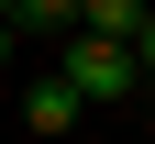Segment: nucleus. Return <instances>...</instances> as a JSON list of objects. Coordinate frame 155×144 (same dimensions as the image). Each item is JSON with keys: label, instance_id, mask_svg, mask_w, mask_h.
Listing matches in <instances>:
<instances>
[{"label": "nucleus", "instance_id": "1", "mask_svg": "<svg viewBox=\"0 0 155 144\" xmlns=\"http://www.w3.org/2000/svg\"><path fill=\"white\" fill-rule=\"evenodd\" d=\"M55 78H67L78 100H133V89H144L133 45H111V33H67V67H55Z\"/></svg>", "mask_w": 155, "mask_h": 144}, {"label": "nucleus", "instance_id": "2", "mask_svg": "<svg viewBox=\"0 0 155 144\" xmlns=\"http://www.w3.org/2000/svg\"><path fill=\"white\" fill-rule=\"evenodd\" d=\"M78 111H89V100H78L67 78H22V133H33V144H55V133H78Z\"/></svg>", "mask_w": 155, "mask_h": 144}, {"label": "nucleus", "instance_id": "3", "mask_svg": "<svg viewBox=\"0 0 155 144\" xmlns=\"http://www.w3.org/2000/svg\"><path fill=\"white\" fill-rule=\"evenodd\" d=\"M11 33H78V0H0Z\"/></svg>", "mask_w": 155, "mask_h": 144}, {"label": "nucleus", "instance_id": "4", "mask_svg": "<svg viewBox=\"0 0 155 144\" xmlns=\"http://www.w3.org/2000/svg\"><path fill=\"white\" fill-rule=\"evenodd\" d=\"M133 22H144V0H78V33H111V45H133Z\"/></svg>", "mask_w": 155, "mask_h": 144}, {"label": "nucleus", "instance_id": "5", "mask_svg": "<svg viewBox=\"0 0 155 144\" xmlns=\"http://www.w3.org/2000/svg\"><path fill=\"white\" fill-rule=\"evenodd\" d=\"M133 67H144V89H155V0H144V22H133Z\"/></svg>", "mask_w": 155, "mask_h": 144}, {"label": "nucleus", "instance_id": "6", "mask_svg": "<svg viewBox=\"0 0 155 144\" xmlns=\"http://www.w3.org/2000/svg\"><path fill=\"white\" fill-rule=\"evenodd\" d=\"M11 45H22V33H11V22H0V78H11Z\"/></svg>", "mask_w": 155, "mask_h": 144}]
</instances>
